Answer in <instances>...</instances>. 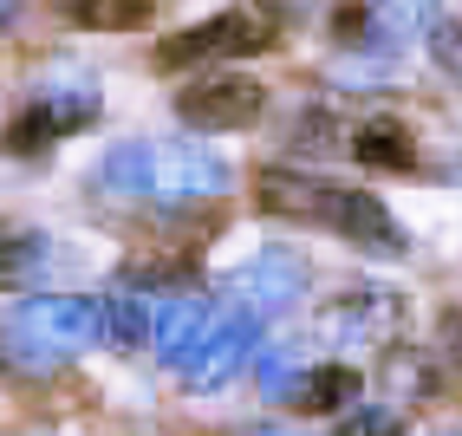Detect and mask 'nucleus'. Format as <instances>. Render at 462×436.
Here are the masks:
<instances>
[{
    "label": "nucleus",
    "mask_w": 462,
    "mask_h": 436,
    "mask_svg": "<svg viewBox=\"0 0 462 436\" xmlns=\"http://www.w3.org/2000/svg\"><path fill=\"white\" fill-rule=\"evenodd\" d=\"M254 196L261 209L287 215V222H306V228H326L338 241H358V247H404L391 209L372 196V190H346V182H326V176H306V170H261L254 176Z\"/></svg>",
    "instance_id": "nucleus-1"
},
{
    "label": "nucleus",
    "mask_w": 462,
    "mask_h": 436,
    "mask_svg": "<svg viewBox=\"0 0 462 436\" xmlns=\"http://www.w3.org/2000/svg\"><path fill=\"white\" fill-rule=\"evenodd\" d=\"M235 170L202 144H117L98 163V190L105 196H131V202H215L228 196Z\"/></svg>",
    "instance_id": "nucleus-2"
},
{
    "label": "nucleus",
    "mask_w": 462,
    "mask_h": 436,
    "mask_svg": "<svg viewBox=\"0 0 462 436\" xmlns=\"http://www.w3.org/2000/svg\"><path fill=\"white\" fill-rule=\"evenodd\" d=\"M98 339H105V300L85 293H40L0 320V352L20 371H52L66 358H85Z\"/></svg>",
    "instance_id": "nucleus-3"
},
{
    "label": "nucleus",
    "mask_w": 462,
    "mask_h": 436,
    "mask_svg": "<svg viewBox=\"0 0 462 436\" xmlns=\"http://www.w3.org/2000/svg\"><path fill=\"white\" fill-rule=\"evenodd\" d=\"M273 46V20L254 14V7H228L215 20H196L170 33L157 46V66L163 72H182V66H208V59H248V52H267Z\"/></svg>",
    "instance_id": "nucleus-4"
},
{
    "label": "nucleus",
    "mask_w": 462,
    "mask_h": 436,
    "mask_svg": "<svg viewBox=\"0 0 462 436\" xmlns=\"http://www.w3.org/2000/svg\"><path fill=\"white\" fill-rule=\"evenodd\" d=\"M319 332L332 339L346 358H378L397 346V332H404V293L397 287H358V293H338L326 306Z\"/></svg>",
    "instance_id": "nucleus-5"
},
{
    "label": "nucleus",
    "mask_w": 462,
    "mask_h": 436,
    "mask_svg": "<svg viewBox=\"0 0 462 436\" xmlns=\"http://www.w3.org/2000/svg\"><path fill=\"white\" fill-rule=\"evenodd\" d=\"M222 293L235 300V313H248V320H281L306 300V261L287 255V247H261V255H248L222 280Z\"/></svg>",
    "instance_id": "nucleus-6"
},
{
    "label": "nucleus",
    "mask_w": 462,
    "mask_h": 436,
    "mask_svg": "<svg viewBox=\"0 0 462 436\" xmlns=\"http://www.w3.org/2000/svg\"><path fill=\"white\" fill-rule=\"evenodd\" d=\"M254 326L261 320H248V313H208L202 332L189 339V352L176 358V378L189 391H222L235 371L254 358Z\"/></svg>",
    "instance_id": "nucleus-7"
},
{
    "label": "nucleus",
    "mask_w": 462,
    "mask_h": 436,
    "mask_svg": "<svg viewBox=\"0 0 462 436\" xmlns=\"http://www.w3.org/2000/svg\"><path fill=\"white\" fill-rule=\"evenodd\" d=\"M267 105V91L241 72H222V79H196L176 91V111L182 124H196V131H241V124H254Z\"/></svg>",
    "instance_id": "nucleus-8"
},
{
    "label": "nucleus",
    "mask_w": 462,
    "mask_h": 436,
    "mask_svg": "<svg viewBox=\"0 0 462 436\" xmlns=\"http://www.w3.org/2000/svg\"><path fill=\"white\" fill-rule=\"evenodd\" d=\"M202 320H208V306L196 293H150V352L176 365L189 352V339L202 332Z\"/></svg>",
    "instance_id": "nucleus-9"
},
{
    "label": "nucleus",
    "mask_w": 462,
    "mask_h": 436,
    "mask_svg": "<svg viewBox=\"0 0 462 436\" xmlns=\"http://www.w3.org/2000/svg\"><path fill=\"white\" fill-rule=\"evenodd\" d=\"M430 26H437V0H372L365 7V46H378V52H397V46H411L423 40Z\"/></svg>",
    "instance_id": "nucleus-10"
},
{
    "label": "nucleus",
    "mask_w": 462,
    "mask_h": 436,
    "mask_svg": "<svg viewBox=\"0 0 462 436\" xmlns=\"http://www.w3.org/2000/svg\"><path fill=\"white\" fill-rule=\"evenodd\" d=\"M352 157L372 163V170H411L417 163V144H411V131L397 117H365L352 131Z\"/></svg>",
    "instance_id": "nucleus-11"
},
{
    "label": "nucleus",
    "mask_w": 462,
    "mask_h": 436,
    "mask_svg": "<svg viewBox=\"0 0 462 436\" xmlns=\"http://www.w3.org/2000/svg\"><path fill=\"white\" fill-rule=\"evenodd\" d=\"M306 417H338L358 397V365H306V378L293 385Z\"/></svg>",
    "instance_id": "nucleus-12"
},
{
    "label": "nucleus",
    "mask_w": 462,
    "mask_h": 436,
    "mask_svg": "<svg viewBox=\"0 0 462 436\" xmlns=\"http://www.w3.org/2000/svg\"><path fill=\"white\" fill-rule=\"evenodd\" d=\"M52 267L46 235H0V287H33Z\"/></svg>",
    "instance_id": "nucleus-13"
},
{
    "label": "nucleus",
    "mask_w": 462,
    "mask_h": 436,
    "mask_svg": "<svg viewBox=\"0 0 462 436\" xmlns=\"http://www.w3.org/2000/svg\"><path fill=\"white\" fill-rule=\"evenodd\" d=\"M150 7L157 0H66V14L79 26H91V33H131V26L150 20Z\"/></svg>",
    "instance_id": "nucleus-14"
},
{
    "label": "nucleus",
    "mask_w": 462,
    "mask_h": 436,
    "mask_svg": "<svg viewBox=\"0 0 462 436\" xmlns=\"http://www.w3.org/2000/svg\"><path fill=\"white\" fill-rule=\"evenodd\" d=\"M105 339H117V346H150V300L111 293L105 300Z\"/></svg>",
    "instance_id": "nucleus-15"
},
{
    "label": "nucleus",
    "mask_w": 462,
    "mask_h": 436,
    "mask_svg": "<svg viewBox=\"0 0 462 436\" xmlns=\"http://www.w3.org/2000/svg\"><path fill=\"white\" fill-rule=\"evenodd\" d=\"M59 137H66V124H59L46 105H33V111H20V117H14V131H7V150L33 157V150H46V144H59Z\"/></svg>",
    "instance_id": "nucleus-16"
},
{
    "label": "nucleus",
    "mask_w": 462,
    "mask_h": 436,
    "mask_svg": "<svg viewBox=\"0 0 462 436\" xmlns=\"http://www.w3.org/2000/svg\"><path fill=\"white\" fill-rule=\"evenodd\" d=\"M338 436H404V417L391 404H346L338 411Z\"/></svg>",
    "instance_id": "nucleus-17"
},
{
    "label": "nucleus",
    "mask_w": 462,
    "mask_h": 436,
    "mask_svg": "<svg viewBox=\"0 0 462 436\" xmlns=\"http://www.w3.org/2000/svg\"><path fill=\"white\" fill-rule=\"evenodd\" d=\"M423 40H430V59H437V72L462 85V20H437Z\"/></svg>",
    "instance_id": "nucleus-18"
},
{
    "label": "nucleus",
    "mask_w": 462,
    "mask_h": 436,
    "mask_svg": "<svg viewBox=\"0 0 462 436\" xmlns=\"http://www.w3.org/2000/svg\"><path fill=\"white\" fill-rule=\"evenodd\" d=\"M293 378H306L300 352H293V346H273V352L261 358V391H267V397H287V391H293Z\"/></svg>",
    "instance_id": "nucleus-19"
},
{
    "label": "nucleus",
    "mask_w": 462,
    "mask_h": 436,
    "mask_svg": "<svg viewBox=\"0 0 462 436\" xmlns=\"http://www.w3.org/2000/svg\"><path fill=\"white\" fill-rule=\"evenodd\" d=\"M14 14H20V0H0V33L14 26Z\"/></svg>",
    "instance_id": "nucleus-20"
},
{
    "label": "nucleus",
    "mask_w": 462,
    "mask_h": 436,
    "mask_svg": "<svg viewBox=\"0 0 462 436\" xmlns=\"http://www.w3.org/2000/svg\"><path fill=\"white\" fill-rule=\"evenodd\" d=\"M254 436H306V430H287V423H267V430H254Z\"/></svg>",
    "instance_id": "nucleus-21"
},
{
    "label": "nucleus",
    "mask_w": 462,
    "mask_h": 436,
    "mask_svg": "<svg viewBox=\"0 0 462 436\" xmlns=\"http://www.w3.org/2000/svg\"><path fill=\"white\" fill-rule=\"evenodd\" d=\"M437 436H462V430H437Z\"/></svg>",
    "instance_id": "nucleus-22"
}]
</instances>
